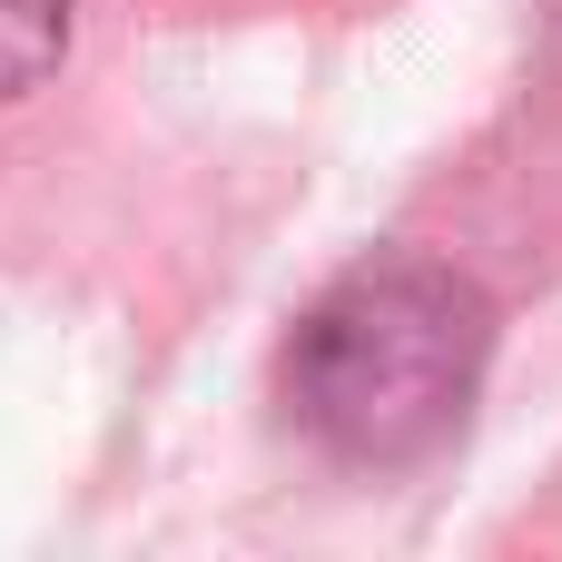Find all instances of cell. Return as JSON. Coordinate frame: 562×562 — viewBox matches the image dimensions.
<instances>
[{"mask_svg":"<svg viewBox=\"0 0 562 562\" xmlns=\"http://www.w3.org/2000/svg\"><path fill=\"white\" fill-rule=\"evenodd\" d=\"M69 49V0H0V99L40 89Z\"/></svg>","mask_w":562,"mask_h":562,"instance_id":"cell-2","label":"cell"},{"mask_svg":"<svg viewBox=\"0 0 562 562\" xmlns=\"http://www.w3.org/2000/svg\"><path fill=\"white\" fill-rule=\"evenodd\" d=\"M484 346H494V316L454 267L375 257L306 306L286 346V395L326 454L415 464L464 425L484 385Z\"/></svg>","mask_w":562,"mask_h":562,"instance_id":"cell-1","label":"cell"}]
</instances>
